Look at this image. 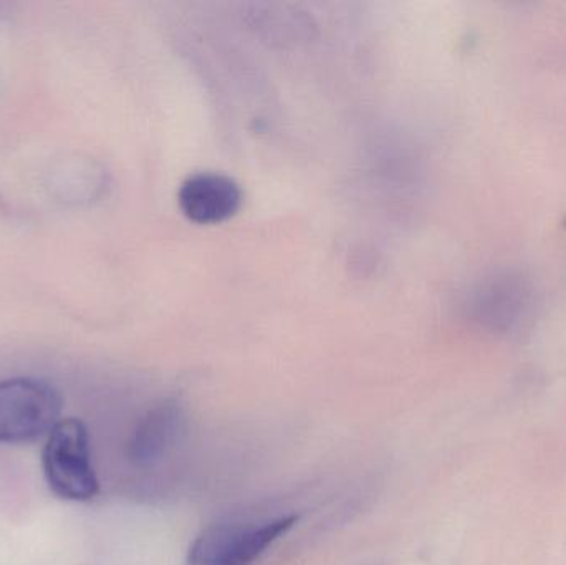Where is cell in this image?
I'll return each mask as SVG.
<instances>
[{
  "label": "cell",
  "mask_w": 566,
  "mask_h": 565,
  "mask_svg": "<svg viewBox=\"0 0 566 565\" xmlns=\"http://www.w3.org/2000/svg\"><path fill=\"white\" fill-rule=\"evenodd\" d=\"M42 470L50 491L60 500L85 503L98 494L88 428L82 420L62 418L46 435Z\"/></svg>",
  "instance_id": "7a4b0ae2"
},
{
  "label": "cell",
  "mask_w": 566,
  "mask_h": 565,
  "mask_svg": "<svg viewBox=\"0 0 566 565\" xmlns=\"http://www.w3.org/2000/svg\"><path fill=\"white\" fill-rule=\"evenodd\" d=\"M178 201L182 215L192 222L218 224L239 211L242 189L221 172H195L179 188Z\"/></svg>",
  "instance_id": "277c9868"
},
{
  "label": "cell",
  "mask_w": 566,
  "mask_h": 565,
  "mask_svg": "<svg viewBox=\"0 0 566 565\" xmlns=\"http://www.w3.org/2000/svg\"><path fill=\"white\" fill-rule=\"evenodd\" d=\"M185 425V415L176 401H165L149 410L133 431L128 457L138 467H151L175 447Z\"/></svg>",
  "instance_id": "5b68a950"
},
{
  "label": "cell",
  "mask_w": 566,
  "mask_h": 565,
  "mask_svg": "<svg viewBox=\"0 0 566 565\" xmlns=\"http://www.w3.org/2000/svg\"><path fill=\"white\" fill-rule=\"evenodd\" d=\"M298 516L244 513L216 521L189 547L188 565H252L282 540Z\"/></svg>",
  "instance_id": "6da1fadb"
},
{
  "label": "cell",
  "mask_w": 566,
  "mask_h": 565,
  "mask_svg": "<svg viewBox=\"0 0 566 565\" xmlns=\"http://www.w3.org/2000/svg\"><path fill=\"white\" fill-rule=\"evenodd\" d=\"M62 397L39 378L0 380V444L32 443L62 418Z\"/></svg>",
  "instance_id": "3957f363"
}]
</instances>
